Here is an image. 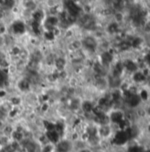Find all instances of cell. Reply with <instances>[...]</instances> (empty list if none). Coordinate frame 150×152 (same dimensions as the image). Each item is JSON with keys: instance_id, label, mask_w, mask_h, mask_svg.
Listing matches in <instances>:
<instances>
[{"instance_id": "obj_1", "label": "cell", "mask_w": 150, "mask_h": 152, "mask_svg": "<svg viewBox=\"0 0 150 152\" xmlns=\"http://www.w3.org/2000/svg\"><path fill=\"white\" fill-rule=\"evenodd\" d=\"M68 64L69 63H68L67 56H57L53 64V68L58 72H62L66 70Z\"/></svg>"}]
</instances>
